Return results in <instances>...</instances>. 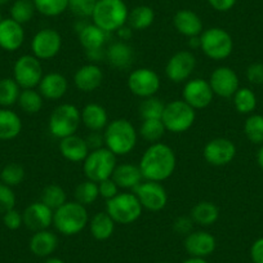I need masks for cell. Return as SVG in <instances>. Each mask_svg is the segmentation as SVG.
Instances as JSON below:
<instances>
[{"label": "cell", "instance_id": "cell-36", "mask_svg": "<svg viewBox=\"0 0 263 263\" xmlns=\"http://www.w3.org/2000/svg\"><path fill=\"white\" fill-rule=\"evenodd\" d=\"M236 111L241 115H250L257 107V96L250 88L240 87L232 97Z\"/></svg>", "mask_w": 263, "mask_h": 263}, {"label": "cell", "instance_id": "cell-13", "mask_svg": "<svg viewBox=\"0 0 263 263\" xmlns=\"http://www.w3.org/2000/svg\"><path fill=\"white\" fill-rule=\"evenodd\" d=\"M133 192L138 197L143 209L150 212H160L168 204V192L160 182L142 181Z\"/></svg>", "mask_w": 263, "mask_h": 263}, {"label": "cell", "instance_id": "cell-56", "mask_svg": "<svg viewBox=\"0 0 263 263\" xmlns=\"http://www.w3.org/2000/svg\"><path fill=\"white\" fill-rule=\"evenodd\" d=\"M182 263H208L205 258H196V257H190Z\"/></svg>", "mask_w": 263, "mask_h": 263}, {"label": "cell", "instance_id": "cell-29", "mask_svg": "<svg viewBox=\"0 0 263 263\" xmlns=\"http://www.w3.org/2000/svg\"><path fill=\"white\" fill-rule=\"evenodd\" d=\"M111 178L123 190H135L143 181L140 166L130 163L118 164Z\"/></svg>", "mask_w": 263, "mask_h": 263}, {"label": "cell", "instance_id": "cell-53", "mask_svg": "<svg viewBox=\"0 0 263 263\" xmlns=\"http://www.w3.org/2000/svg\"><path fill=\"white\" fill-rule=\"evenodd\" d=\"M237 0H208L209 6L217 12H229L235 7Z\"/></svg>", "mask_w": 263, "mask_h": 263}, {"label": "cell", "instance_id": "cell-16", "mask_svg": "<svg viewBox=\"0 0 263 263\" xmlns=\"http://www.w3.org/2000/svg\"><path fill=\"white\" fill-rule=\"evenodd\" d=\"M236 146L231 140L217 137L208 141L203 148V156L208 164L213 166H224L232 163L236 156Z\"/></svg>", "mask_w": 263, "mask_h": 263}, {"label": "cell", "instance_id": "cell-45", "mask_svg": "<svg viewBox=\"0 0 263 263\" xmlns=\"http://www.w3.org/2000/svg\"><path fill=\"white\" fill-rule=\"evenodd\" d=\"M98 0H69V9L79 18L92 17L93 9Z\"/></svg>", "mask_w": 263, "mask_h": 263}, {"label": "cell", "instance_id": "cell-59", "mask_svg": "<svg viewBox=\"0 0 263 263\" xmlns=\"http://www.w3.org/2000/svg\"><path fill=\"white\" fill-rule=\"evenodd\" d=\"M11 0H0V7L2 6H6V4H8Z\"/></svg>", "mask_w": 263, "mask_h": 263}, {"label": "cell", "instance_id": "cell-50", "mask_svg": "<svg viewBox=\"0 0 263 263\" xmlns=\"http://www.w3.org/2000/svg\"><path fill=\"white\" fill-rule=\"evenodd\" d=\"M98 191H100L101 197H103L105 200H110V199L115 197L120 192V189L114 182L112 178H107L98 183Z\"/></svg>", "mask_w": 263, "mask_h": 263}, {"label": "cell", "instance_id": "cell-22", "mask_svg": "<svg viewBox=\"0 0 263 263\" xmlns=\"http://www.w3.org/2000/svg\"><path fill=\"white\" fill-rule=\"evenodd\" d=\"M135 49L128 42L119 40V42H114L108 47H106V60H107L108 65L112 66L116 70L130 69L135 62Z\"/></svg>", "mask_w": 263, "mask_h": 263}, {"label": "cell", "instance_id": "cell-27", "mask_svg": "<svg viewBox=\"0 0 263 263\" xmlns=\"http://www.w3.org/2000/svg\"><path fill=\"white\" fill-rule=\"evenodd\" d=\"M111 34L106 32L105 30L100 29L97 25L85 24V26L78 32V37L84 48L85 52H92V50L106 49V44L108 42V37Z\"/></svg>", "mask_w": 263, "mask_h": 263}, {"label": "cell", "instance_id": "cell-33", "mask_svg": "<svg viewBox=\"0 0 263 263\" xmlns=\"http://www.w3.org/2000/svg\"><path fill=\"white\" fill-rule=\"evenodd\" d=\"M155 21V12L148 6H137L129 12L128 25L135 31H142L148 29Z\"/></svg>", "mask_w": 263, "mask_h": 263}, {"label": "cell", "instance_id": "cell-44", "mask_svg": "<svg viewBox=\"0 0 263 263\" xmlns=\"http://www.w3.org/2000/svg\"><path fill=\"white\" fill-rule=\"evenodd\" d=\"M0 179L2 183L7 184L9 187H16L22 183L25 179V169L24 166L16 163H9L2 169L0 172Z\"/></svg>", "mask_w": 263, "mask_h": 263}, {"label": "cell", "instance_id": "cell-57", "mask_svg": "<svg viewBox=\"0 0 263 263\" xmlns=\"http://www.w3.org/2000/svg\"><path fill=\"white\" fill-rule=\"evenodd\" d=\"M257 163L259 165V168L263 171V145H260L259 150L257 153Z\"/></svg>", "mask_w": 263, "mask_h": 263}, {"label": "cell", "instance_id": "cell-60", "mask_svg": "<svg viewBox=\"0 0 263 263\" xmlns=\"http://www.w3.org/2000/svg\"><path fill=\"white\" fill-rule=\"evenodd\" d=\"M158 263H169V262H165V260H161V262H158Z\"/></svg>", "mask_w": 263, "mask_h": 263}, {"label": "cell", "instance_id": "cell-51", "mask_svg": "<svg viewBox=\"0 0 263 263\" xmlns=\"http://www.w3.org/2000/svg\"><path fill=\"white\" fill-rule=\"evenodd\" d=\"M88 147L90 151L97 150V148L105 147V140H103V132H90L85 137Z\"/></svg>", "mask_w": 263, "mask_h": 263}, {"label": "cell", "instance_id": "cell-3", "mask_svg": "<svg viewBox=\"0 0 263 263\" xmlns=\"http://www.w3.org/2000/svg\"><path fill=\"white\" fill-rule=\"evenodd\" d=\"M89 223L87 206L78 201H66L53 213V226L63 236H75Z\"/></svg>", "mask_w": 263, "mask_h": 263}, {"label": "cell", "instance_id": "cell-21", "mask_svg": "<svg viewBox=\"0 0 263 263\" xmlns=\"http://www.w3.org/2000/svg\"><path fill=\"white\" fill-rule=\"evenodd\" d=\"M25 42L24 26L12 18L0 21V48L6 52H16Z\"/></svg>", "mask_w": 263, "mask_h": 263}, {"label": "cell", "instance_id": "cell-17", "mask_svg": "<svg viewBox=\"0 0 263 263\" xmlns=\"http://www.w3.org/2000/svg\"><path fill=\"white\" fill-rule=\"evenodd\" d=\"M208 82L214 96L221 98H232L240 88V80L236 71L229 66H219L214 69Z\"/></svg>", "mask_w": 263, "mask_h": 263}, {"label": "cell", "instance_id": "cell-11", "mask_svg": "<svg viewBox=\"0 0 263 263\" xmlns=\"http://www.w3.org/2000/svg\"><path fill=\"white\" fill-rule=\"evenodd\" d=\"M126 85L132 95L143 100L156 96L161 87V80L155 70L150 67H138L129 72Z\"/></svg>", "mask_w": 263, "mask_h": 263}, {"label": "cell", "instance_id": "cell-40", "mask_svg": "<svg viewBox=\"0 0 263 263\" xmlns=\"http://www.w3.org/2000/svg\"><path fill=\"white\" fill-rule=\"evenodd\" d=\"M244 135L253 145H263V115L250 114L244 123Z\"/></svg>", "mask_w": 263, "mask_h": 263}, {"label": "cell", "instance_id": "cell-14", "mask_svg": "<svg viewBox=\"0 0 263 263\" xmlns=\"http://www.w3.org/2000/svg\"><path fill=\"white\" fill-rule=\"evenodd\" d=\"M62 48V36L54 29H42L34 35L31 40L32 54L40 61L54 58Z\"/></svg>", "mask_w": 263, "mask_h": 263}, {"label": "cell", "instance_id": "cell-7", "mask_svg": "<svg viewBox=\"0 0 263 263\" xmlns=\"http://www.w3.org/2000/svg\"><path fill=\"white\" fill-rule=\"evenodd\" d=\"M196 120V110L183 100H174L165 103L161 121L166 132L173 135H182L192 128Z\"/></svg>", "mask_w": 263, "mask_h": 263}, {"label": "cell", "instance_id": "cell-12", "mask_svg": "<svg viewBox=\"0 0 263 263\" xmlns=\"http://www.w3.org/2000/svg\"><path fill=\"white\" fill-rule=\"evenodd\" d=\"M196 69V57L191 50H179L168 60L165 65V75L168 80L176 84L186 83L191 79Z\"/></svg>", "mask_w": 263, "mask_h": 263}, {"label": "cell", "instance_id": "cell-46", "mask_svg": "<svg viewBox=\"0 0 263 263\" xmlns=\"http://www.w3.org/2000/svg\"><path fill=\"white\" fill-rule=\"evenodd\" d=\"M14 206H16V194L13 189L0 182V214H4Z\"/></svg>", "mask_w": 263, "mask_h": 263}, {"label": "cell", "instance_id": "cell-42", "mask_svg": "<svg viewBox=\"0 0 263 263\" xmlns=\"http://www.w3.org/2000/svg\"><path fill=\"white\" fill-rule=\"evenodd\" d=\"M36 8L34 0H16L11 7V18L18 24L25 25L34 17Z\"/></svg>", "mask_w": 263, "mask_h": 263}, {"label": "cell", "instance_id": "cell-48", "mask_svg": "<svg viewBox=\"0 0 263 263\" xmlns=\"http://www.w3.org/2000/svg\"><path fill=\"white\" fill-rule=\"evenodd\" d=\"M195 222L190 216H181L174 219L173 222V231L181 236L186 237L187 235L194 231Z\"/></svg>", "mask_w": 263, "mask_h": 263}, {"label": "cell", "instance_id": "cell-23", "mask_svg": "<svg viewBox=\"0 0 263 263\" xmlns=\"http://www.w3.org/2000/svg\"><path fill=\"white\" fill-rule=\"evenodd\" d=\"M37 90L44 100L58 101L69 90V80L60 72H49L43 77Z\"/></svg>", "mask_w": 263, "mask_h": 263}, {"label": "cell", "instance_id": "cell-35", "mask_svg": "<svg viewBox=\"0 0 263 263\" xmlns=\"http://www.w3.org/2000/svg\"><path fill=\"white\" fill-rule=\"evenodd\" d=\"M17 103L25 114L35 115V114L42 111L43 105H44V98L36 89H22Z\"/></svg>", "mask_w": 263, "mask_h": 263}, {"label": "cell", "instance_id": "cell-31", "mask_svg": "<svg viewBox=\"0 0 263 263\" xmlns=\"http://www.w3.org/2000/svg\"><path fill=\"white\" fill-rule=\"evenodd\" d=\"M190 217L195 224L209 227L216 223L219 218V208L213 201H199L190 211Z\"/></svg>", "mask_w": 263, "mask_h": 263}, {"label": "cell", "instance_id": "cell-15", "mask_svg": "<svg viewBox=\"0 0 263 263\" xmlns=\"http://www.w3.org/2000/svg\"><path fill=\"white\" fill-rule=\"evenodd\" d=\"M182 100L195 110H203L213 102L214 93L208 80L201 78L190 79L184 83L182 90Z\"/></svg>", "mask_w": 263, "mask_h": 263}, {"label": "cell", "instance_id": "cell-20", "mask_svg": "<svg viewBox=\"0 0 263 263\" xmlns=\"http://www.w3.org/2000/svg\"><path fill=\"white\" fill-rule=\"evenodd\" d=\"M102 69L98 63H87L80 66L74 74V84L78 90L83 93H92L97 90L103 83Z\"/></svg>", "mask_w": 263, "mask_h": 263}, {"label": "cell", "instance_id": "cell-34", "mask_svg": "<svg viewBox=\"0 0 263 263\" xmlns=\"http://www.w3.org/2000/svg\"><path fill=\"white\" fill-rule=\"evenodd\" d=\"M165 132L166 129L161 119H148V120H142V124L138 129V136L151 145V143L160 142Z\"/></svg>", "mask_w": 263, "mask_h": 263}, {"label": "cell", "instance_id": "cell-6", "mask_svg": "<svg viewBox=\"0 0 263 263\" xmlns=\"http://www.w3.org/2000/svg\"><path fill=\"white\" fill-rule=\"evenodd\" d=\"M105 212L116 224H132L141 218L143 208L135 192L125 191L106 200Z\"/></svg>", "mask_w": 263, "mask_h": 263}, {"label": "cell", "instance_id": "cell-1", "mask_svg": "<svg viewBox=\"0 0 263 263\" xmlns=\"http://www.w3.org/2000/svg\"><path fill=\"white\" fill-rule=\"evenodd\" d=\"M143 179L164 182L173 176L177 166V156L173 148L163 142L151 143L138 163Z\"/></svg>", "mask_w": 263, "mask_h": 263}, {"label": "cell", "instance_id": "cell-58", "mask_svg": "<svg viewBox=\"0 0 263 263\" xmlns=\"http://www.w3.org/2000/svg\"><path fill=\"white\" fill-rule=\"evenodd\" d=\"M43 263H65V260H62L61 258L57 257H48L45 258V260Z\"/></svg>", "mask_w": 263, "mask_h": 263}, {"label": "cell", "instance_id": "cell-9", "mask_svg": "<svg viewBox=\"0 0 263 263\" xmlns=\"http://www.w3.org/2000/svg\"><path fill=\"white\" fill-rule=\"evenodd\" d=\"M200 49L213 61H223L232 54L234 39L222 27H211L200 34Z\"/></svg>", "mask_w": 263, "mask_h": 263}, {"label": "cell", "instance_id": "cell-4", "mask_svg": "<svg viewBox=\"0 0 263 263\" xmlns=\"http://www.w3.org/2000/svg\"><path fill=\"white\" fill-rule=\"evenodd\" d=\"M129 11L124 0H98L92 13L93 24L108 34L116 32L128 22Z\"/></svg>", "mask_w": 263, "mask_h": 263}, {"label": "cell", "instance_id": "cell-5", "mask_svg": "<svg viewBox=\"0 0 263 263\" xmlns=\"http://www.w3.org/2000/svg\"><path fill=\"white\" fill-rule=\"evenodd\" d=\"M80 125H82L80 110L72 103H62L57 106L48 119L49 133L58 140L77 135Z\"/></svg>", "mask_w": 263, "mask_h": 263}, {"label": "cell", "instance_id": "cell-52", "mask_svg": "<svg viewBox=\"0 0 263 263\" xmlns=\"http://www.w3.org/2000/svg\"><path fill=\"white\" fill-rule=\"evenodd\" d=\"M249 254L253 263H263V237H259L253 242Z\"/></svg>", "mask_w": 263, "mask_h": 263}, {"label": "cell", "instance_id": "cell-2", "mask_svg": "<svg viewBox=\"0 0 263 263\" xmlns=\"http://www.w3.org/2000/svg\"><path fill=\"white\" fill-rule=\"evenodd\" d=\"M105 147L116 156H125L136 148L138 130L128 119H114L103 130Z\"/></svg>", "mask_w": 263, "mask_h": 263}, {"label": "cell", "instance_id": "cell-55", "mask_svg": "<svg viewBox=\"0 0 263 263\" xmlns=\"http://www.w3.org/2000/svg\"><path fill=\"white\" fill-rule=\"evenodd\" d=\"M190 49H200V36L189 37Z\"/></svg>", "mask_w": 263, "mask_h": 263}, {"label": "cell", "instance_id": "cell-26", "mask_svg": "<svg viewBox=\"0 0 263 263\" xmlns=\"http://www.w3.org/2000/svg\"><path fill=\"white\" fill-rule=\"evenodd\" d=\"M82 124L90 132H102L110 123L107 110L100 103H87L80 110Z\"/></svg>", "mask_w": 263, "mask_h": 263}, {"label": "cell", "instance_id": "cell-54", "mask_svg": "<svg viewBox=\"0 0 263 263\" xmlns=\"http://www.w3.org/2000/svg\"><path fill=\"white\" fill-rule=\"evenodd\" d=\"M116 34H118V36L120 37V40H123V42H128V40L132 37V35H133V30H132L128 25H125V26H123L121 29H119L118 31H116Z\"/></svg>", "mask_w": 263, "mask_h": 263}, {"label": "cell", "instance_id": "cell-8", "mask_svg": "<svg viewBox=\"0 0 263 263\" xmlns=\"http://www.w3.org/2000/svg\"><path fill=\"white\" fill-rule=\"evenodd\" d=\"M118 165V156L107 147H101L88 154L83 161V172L87 179L100 183L101 181L111 178Z\"/></svg>", "mask_w": 263, "mask_h": 263}, {"label": "cell", "instance_id": "cell-38", "mask_svg": "<svg viewBox=\"0 0 263 263\" xmlns=\"http://www.w3.org/2000/svg\"><path fill=\"white\" fill-rule=\"evenodd\" d=\"M75 201L84 206L92 205L93 203L97 201L100 197V191H98V183L90 181V179H85V181L80 182L74 191Z\"/></svg>", "mask_w": 263, "mask_h": 263}, {"label": "cell", "instance_id": "cell-39", "mask_svg": "<svg viewBox=\"0 0 263 263\" xmlns=\"http://www.w3.org/2000/svg\"><path fill=\"white\" fill-rule=\"evenodd\" d=\"M40 201L49 206L52 211H55L67 201V195L60 184L52 183L43 189L42 195H40Z\"/></svg>", "mask_w": 263, "mask_h": 263}, {"label": "cell", "instance_id": "cell-32", "mask_svg": "<svg viewBox=\"0 0 263 263\" xmlns=\"http://www.w3.org/2000/svg\"><path fill=\"white\" fill-rule=\"evenodd\" d=\"M88 226H89L90 235L96 240H98V241H106L115 232L116 223L106 212H98L92 218H89Z\"/></svg>", "mask_w": 263, "mask_h": 263}, {"label": "cell", "instance_id": "cell-61", "mask_svg": "<svg viewBox=\"0 0 263 263\" xmlns=\"http://www.w3.org/2000/svg\"><path fill=\"white\" fill-rule=\"evenodd\" d=\"M2 20H3V17H2V13H0V21H2Z\"/></svg>", "mask_w": 263, "mask_h": 263}, {"label": "cell", "instance_id": "cell-24", "mask_svg": "<svg viewBox=\"0 0 263 263\" xmlns=\"http://www.w3.org/2000/svg\"><path fill=\"white\" fill-rule=\"evenodd\" d=\"M173 25L177 31L187 37L200 36L204 25L200 16L191 9H181L173 17Z\"/></svg>", "mask_w": 263, "mask_h": 263}, {"label": "cell", "instance_id": "cell-18", "mask_svg": "<svg viewBox=\"0 0 263 263\" xmlns=\"http://www.w3.org/2000/svg\"><path fill=\"white\" fill-rule=\"evenodd\" d=\"M183 247L190 257L206 258L214 253L217 248V240L211 232L205 230H197L184 237Z\"/></svg>", "mask_w": 263, "mask_h": 263}, {"label": "cell", "instance_id": "cell-37", "mask_svg": "<svg viewBox=\"0 0 263 263\" xmlns=\"http://www.w3.org/2000/svg\"><path fill=\"white\" fill-rule=\"evenodd\" d=\"M21 87L16 83L13 78H3L0 79V107H11L18 101Z\"/></svg>", "mask_w": 263, "mask_h": 263}, {"label": "cell", "instance_id": "cell-19", "mask_svg": "<svg viewBox=\"0 0 263 263\" xmlns=\"http://www.w3.org/2000/svg\"><path fill=\"white\" fill-rule=\"evenodd\" d=\"M53 213L54 211L42 201H34L22 212L24 226L32 232L49 229L53 224Z\"/></svg>", "mask_w": 263, "mask_h": 263}, {"label": "cell", "instance_id": "cell-41", "mask_svg": "<svg viewBox=\"0 0 263 263\" xmlns=\"http://www.w3.org/2000/svg\"><path fill=\"white\" fill-rule=\"evenodd\" d=\"M164 108H165V103L163 102V100H160L156 96H153V97L143 98L142 102L140 103V107H138V112H140L142 120L161 119Z\"/></svg>", "mask_w": 263, "mask_h": 263}, {"label": "cell", "instance_id": "cell-28", "mask_svg": "<svg viewBox=\"0 0 263 263\" xmlns=\"http://www.w3.org/2000/svg\"><path fill=\"white\" fill-rule=\"evenodd\" d=\"M29 248L34 255L39 258H48L58 248V236L49 229L34 232L29 242Z\"/></svg>", "mask_w": 263, "mask_h": 263}, {"label": "cell", "instance_id": "cell-30", "mask_svg": "<svg viewBox=\"0 0 263 263\" xmlns=\"http://www.w3.org/2000/svg\"><path fill=\"white\" fill-rule=\"evenodd\" d=\"M22 132V120L11 108L0 107V141H11Z\"/></svg>", "mask_w": 263, "mask_h": 263}, {"label": "cell", "instance_id": "cell-47", "mask_svg": "<svg viewBox=\"0 0 263 263\" xmlns=\"http://www.w3.org/2000/svg\"><path fill=\"white\" fill-rule=\"evenodd\" d=\"M3 223L8 230L16 231L24 226V217H22L21 212L13 208L3 214Z\"/></svg>", "mask_w": 263, "mask_h": 263}, {"label": "cell", "instance_id": "cell-10", "mask_svg": "<svg viewBox=\"0 0 263 263\" xmlns=\"http://www.w3.org/2000/svg\"><path fill=\"white\" fill-rule=\"evenodd\" d=\"M42 61L34 54H24L16 60L13 65V79L21 89H35L42 82Z\"/></svg>", "mask_w": 263, "mask_h": 263}, {"label": "cell", "instance_id": "cell-25", "mask_svg": "<svg viewBox=\"0 0 263 263\" xmlns=\"http://www.w3.org/2000/svg\"><path fill=\"white\" fill-rule=\"evenodd\" d=\"M58 148H60L61 155L71 163H83L88 154L90 153L89 147L85 142V138L79 137L78 135H72L60 140Z\"/></svg>", "mask_w": 263, "mask_h": 263}, {"label": "cell", "instance_id": "cell-49", "mask_svg": "<svg viewBox=\"0 0 263 263\" xmlns=\"http://www.w3.org/2000/svg\"><path fill=\"white\" fill-rule=\"evenodd\" d=\"M248 82L254 85H263V62L250 63L245 71Z\"/></svg>", "mask_w": 263, "mask_h": 263}, {"label": "cell", "instance_id": "cell-43", "mask_svg": "<svg viewBox=\"0 0 263 263\" xmlns=\"http://www.w3.org/2000/svg\"><path fill=\"white\" fill-rule=\"evenodd\" d=\"M36 12L45 17L61 16L69 9V0H34Z\"/></svg>", "mask_w": 263, "mask_h": 263}]
</instances>
